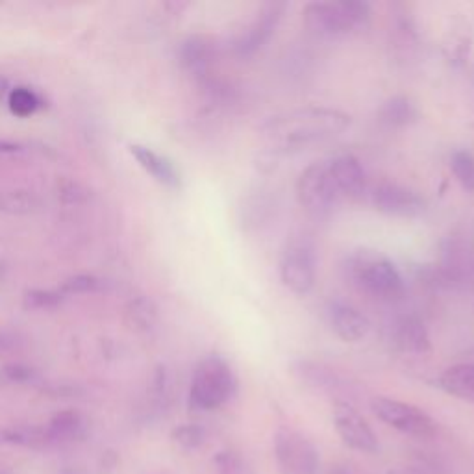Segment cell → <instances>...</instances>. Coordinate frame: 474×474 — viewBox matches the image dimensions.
Returning <instances> with one entry per match:
<instances>
[{"instance_id":"cell-1","label":"cell","mask_w":474,"mask_h":474,"mask_svg":"<svg viewBox=\"0 0 474 474\" xmlns=\"http://www.w3.org/2000/svg\"><path fill=\"white\" fill-rule=\"evenodd\" d=\"M352 117L342 110L324 106H304L269 117L261 133L280 149H300L345 132Z\"/></svg>"},{"instance_id":"cell-2","label":"cell","mask_w":474,"mask_h":474,"mask_svg":"<svg viewBox=\"0 0 474 474\" xmlns=\"http://www.w3.org/2000/svg\"><path fill=\"white\" fill-rule=\"evenodd\" d=\"M351 282L370 298L395 302L404 296L406 286L395 263L375 251H356L347 260Z\"/></svg>"},{"instance_id":"cell-3","label":"cell","mask_w":474,"mask_h":474,"mask_svg":"<svg viewBox=\"0 0 474 474\" xmlns=\"http://www.w3.org/2000/svg\"><path fill=\"white\" fill-rule=\"evenodd\" d=\"M370 21V6L361 0L310 3L302 10V23L317 38H342L365 28Z\"/></svg>"},{"instance_id":"cell-4","label":"cell","mask_w":474,"mask_h":474,"mask_svg":"<svg viewBox=\"0 0 474 474\" xmlns=\"http://www.w3.org/2000/svg\"><path fill=\"white\" fill-rule=\"evenodd\" d=\"M235 377L232 367L221 356L202 360L191 378L189 404L198 412H214L224 406L235 393Z\"/></svg>"},{"instance_id":"cell-5","label":"cell","mask_w":474,"mask_h":474,"mask_svg":"<svg viewBox=\"0 0 474 474\" xmlns=\"http://www.w3.org/2000/svg\"><path fill=\"white\" fill-rule=\"evenodd\" d=\"M296 196L302 210L317 219L330 215L342 198L324 161H315L300 173Z\"/></svg>"},{"instance_id":"cell-6","label":"cell","mask_w":474,"mask_h":474,"mask_svg":"<svg viewBox=\"0 0 474 474\" xmlns=\"http://www.w3.org/2000/svg\"><path fill=\"white\" fill-rule=\"evenodd\" d=\"M370 410L387 426L417 439H430L437 432L435 421L421 408L408 402L389 397H377L370 400Z\"/></svg>"},{"instance_id":"cell-7","label":"cell","mask_w":474,"mask_h":474,"mask_svg":"<svg viewBox=\"0 0 474 474\" xmlns=\"http://www.w3.org/2000/svg\"><path fill=\"white\" fill-rule=\"evenodd\" d=\"M275 456L284 474H319L321 458L306 435L282 426L275 433Z\"/></svg>"},{"instance_id":"cell-8","label":"cell","mask_w":474,"mask_h":474,"mask_svg":"<svg viewBox=\"0 0 474 474\" xmlns=\"http://www.w3.org/2000/svg\"><path fill=\"white\" fill-rule=\"evenodd\" d=\"M280 280L295 295H308L315 286V252L304 242H291L280 258Z\"/></svg>"},{"instance_id":"cell-9","label":"cell","mask_w":474,"mask_h":474,"mask_svg":"<svg viewBox=\"0 0 474 474\" xmlns=\"http://www.w3.org/2000/svg\"><path fill=\"white\" fill-rule=\"evenodd\" d=\"M372 208L389 217L414 219L426 212L428 202L415 189L395 182H382L370 193Z\"/></svg>"},{"instance_id":"cell-10","label":"cell","mask_w":474,"mask_h":474,"mask_svg":"<svg viewBox=\"0 0 474 474\" xmlns=\"http://www.w3.org/2000/svg\"><path fill=\"white\" fill-rule=\"evenodd\" d=\"M332 419H333V426L337 433H340L342 442L347 447L360 451V452H367V454L378 451L380 445H378V439L375 432H372L365 417L354 408V406L343 400H337L333 404Z\"/></svg>"},{"instance_id":"cell-11","label":"cell","mask_w":474,"mask_h":474,"mask_svg":"<svg viewBox=\"0 0 474 474\" xmlns=\"http://www.w3.org/2000/svg\"><path fill=\"white\" fill-rule=\"evenodd\" d=\"M284 12H286V5L282 3L265 5L252 19V23L233 41V54L237 58H251L258 50H261L263 45L270 40V36H273L275 30L278 28Z\"/></svg>"},{"instance_id":"cell-12","label":"cell","mask_w":474,"mask_h":474,"mask_svg":"<svg viewBox=\"0 0 474 474\" xmlns=\"http://www.w3.org/2000/svg\"><path fill=\"white\" fill-rule=\"evenodd\" d=\"M326 165L342 196L358 200L367 193V177L360 160L354 154H337L335 158L326 161Z\"/></svg>"},{"instance_id":"cell-13","label":"cell","mask_w":474,"mask_h":474,"mask_svg":"<svg viewBox=\"0 0 474 474\" xmlns=\"http://www.w3.org/2000/svg\"><path fill=\"white\" fill-rule=\"evenodd\" d=\"M328 317H330V324L335 335L345 343L361 342L370 330L369 319L356 306L343 300L330 302Z\"/></svg>"},{"instance_id":"cell-14","label":"cell","mask_w":474,"mask_h":474,"mask_svg":"<svg viewBox=\"0 0 474 474\" xmlns=\"http://www.w3.org/2000/svg\"><path fill=\"white\" fill-rule=\"evenodd\" d=\"M180 61L184 69L195 77L198 82L214 77V65L217 61V47L208 38H189L182 43Z\"/></svg>"},{"instance_id":"cell-15","label":"cell","mask_w":474,"mask_h":474,"mask_svg":"<svg viewBox=\"0 0 474 474\" xmlns=\"http://www.w3.org/2000/svg\"><path fill=\"white\" fill-rule=\"evenodd\" d=\"M393 343L404 354L424 356L432 351L428 328L423 319L414 314L397 319L393 326Z\"/></svg>"},{"instance_id":"cell-16","label":"cell","mask_w":474,"mask_h":474,"mask_svg":"<svg viewBox=\"0 0 474 474\" xmlns=\"http://www.w3.org/2000/svg\"><path fill=\"white\" fill-rule=\"evenodd\" d=\"M470 275V260H469V247L458 240V237H451V240L443 247V260L439 269L435 270V277L442 280L439 284L456 287L463 286L469 280Z\"/></svg>"},{"instance_id":"cell-17","label":"cell","mask_w":474,"mask_h":474,"mask_svg":"<svg viewBox=\"0 0 474 474\" xmlns=\"http://www.w3.org/2000/svg\"><path fill=\"white\" fill-rule=\"evenodd\" d=\"M130 152L154 180H158L160 184L169 186V187L178 186L180 178H178L177 169L167 158H163L158 152H154L147 147H141V145H132Z\"/></svg>"},{"instance_id":"cell-18","label":"cell","mask_w":474,"mask_h":474,"mask_svg":"<svg viewBox=\"0 0 474 474\" xmlns=\"http://www.w3.org/2000/svg\"><path fill=\"white\" fill-rule=\"evenodd\" d=\"M437 386L445 393L474 404V363H458L442 372Z\"/></svg>"},{"instance_id":"cell-19","label":"cell","mask_w":474,"mask_h":474,"mask_svg":"<svg viewBox=\"0 0 474 474\" xmlns=\"http://www.w3.org/2000/svg\"><path fill=\"white\" fill-rule=\"evenodd\" d=\"M419 117V112L415 105L408 96L404 95H395L387 98L386 103L378 110V119L382 124L389 128H404L415 123Z\"/></svg>"},{"instance_id":"cell-20","label":"cell","mask_w":474,"mask_h":474,"mask_svg":"<svg viewBox=\"0 0 474 474\" xmlns=\"http://www.w3.org/2000/svg\"><path fill=\"white\" fill-rule=\"evenodd\" d=\"M295 372L304 382L326 391H337L343 386V378L340 377V372H335L333 369L317 361L300 360L295 363Z\"/></svg>"},{"instance_id":"cell-21","label":"cell","mask_w":474,"mask_h":474,"mask_svg":"<svg viewBox=\"0 0 474 474\" xmlns=\"http://www.w3.org/2000/svg\"><path fill=\"white\" fill-rule=\"evenodd\" d=\"M41 210V200L36 193L14 189L0 193V212L10 215H32Z\"/></svg>"},{"instance_id":"cell-22","label":"cell","mask_w":474,"mask_h":474,"mask_svg":"<svg viewBox=\"0 0 474 474\" xmlns=\"http://www.w3.org/2000/svg\"><path fill=\"white\" fill-rule=\"evenodd\" d=\"M0 439L12 445H21V447H32L40 449L45 447L52 442V437L47 428H38V426H14L0 432Z\"/></svg>"},{"instance_id":"cell-23","label":"cell","mask_w":474,"mask_h":474,"mask_svg":"<svg viewBox=\"0 0 474 474\" xmlns=\"http://www.w3.org/2000/svg\"><path fill=\"white\" fill-rule=\"evenodd\" d=\"M126 315H128L130 324H132L135 330H141V332L152 330L154 324H156V321H158L156 306H154V304H152L149 298H145V296L133 298V300L128 304Z\"/></svg>"},{"instance_id":"cell-24","label":"cell","mask_w":474,"mask_h":474,"mask_svg":"<svg viewBox=\"0 0 474 474\" xmlns=\"http://www.w3.org/2000/svg\"><path fill=\"white\" fill-rule=\"evenodd\" d=\"M82 428V417L77 412H59L52 417L49 424V433L52 437V442L56 439H69L77 435Z\"/></svg>"},{"instance_id":"cell-25","label":"cell","mask_w":474,"mask_h":474,"mask_svg":"<svg viewBox=\"0 0 474 474\" xmlns=\"http://www.w3.org/2000/svg\"><path fill=\"white\" fill-rule=\"evenodd\" d=\"M451 169L465 191H474V156L469 150H456L451 156Z\"/></svg>"},{"instance_id":"cell-26","label":"cell","mask_w":474,"mask_h":474,"mask_svg":"<svg viewBox=\"0 0 474 474\" xmlns=\"http://www.w3.org/2000/svg\"><path fill=\"white\" fill-rule=\"evenodd\" d=\"M56 196L63 205H84L91 198V191L80 180L65 177L56 182Z\"/></svg>"},{"instance_id":"cell-27","label":"cell","mask_w":474,"mask_h":474,"mask_svg":"<svg viewBox=\"0 0 474 474\" xmlns=\"http://www.w3.org/2000/svg\"><path fill=\"white\" fill-rule=\"evenodd\" d=\"M8 105L17 117H28L40 108V98L28 87H17L10 91Z\"/></svg>"},{"instance_id":"cell-28","label":"cell","mask_w":474,"mask_h":474,"mask_svg":"<svg viewBox=\"0 0 474 474\" xmlns=\"http://www.w3.org/2000/svg\"><path fill=\"white\" fill-rule=\"evenodd\" d=\"M173 439H175V442H177L182 449H186V451H195V449H198L202 443H205L206 432H205V428L198 426V424H182V426L175 428Z\"/></svg>"},{"instance_id":"cell-29","label":"cell","mask_w":474,"mask_h":474,"mask_svg":"<svg viewBox=\"0 0 474 474\" xmlns=\"http://www.w3.org/2000/svg\"><path fill=\"white\" fill-rule=\"evenodd\" d=\"M63 296L61 293H54V291H45V289H36V291H30L24 296V304L26 308L32 310H54L61 304Z\"/></svg>"},{"instance_id":"cell-30","label":"cell","mask_w":474,"mask_h":474,"mask_svg":"<svg viewBox=\"0 0 474 474\" xmlns=\"http://www.w3.org/2000/svg\"><path fill=\"white\" fill-rule=\"evenodd\" d=\"M100 280L93 275H75L61 284V291L69 295H86L100 289Z\"/></svg>"},{"instance_id":"cell-31","label":"cell","mask_w":474,"mask_h":474,"mask_svg":"<svg viewBox=\"0 0 474 474\" xmlns=\"http://www.w3.org/2000/svg\"><path fill=\"white\" fill-rule=\"evenodd\" d=\"M215 463L221 474H235L237 469H240V463H237V458L232 452H221L215 458Z\"/></svg>"},{"instance_id":"cell-32","label":"cell","mask_w":474,"mask_h":474,"mask_svg":"<svg viewBox=\"0 0 474 474\" xmlns=\"http://www.w3.org/2000/svg\"><path fill=\"white\" fill-rule=\"evenodd\" d=\"M5 375L12 380V382H28L33 377V370L24 367V365H8L5 369Z\"/></svg>"},{"instance_id":"cell-33","label":"cell","mask_w":474,"mask_h":474,"mask_svg":"<svg viewBox=\"0 0 474 474\" xmlns=\"http://www.w3.org/2000/svg\"><path fill=\"white\" fill-rule=\"evenodd\" d=\"M21 152V145L0 140V154H17Z\"/></svg>"},{"instance_id":"cell-34","label":"cell","mask_w":474,"mask_h":474,"mask_svg":"<svg viewBox=\"0 0 474 474\" xmlns=\"http://www.w3.org/2000/svg\"><path fill=\"white\" fill-rule=\"evenodd\" d=\"M10 95V86H8V80L0 77V103Z\"/></svg>"},{"instance_id":"cell-35","label":"cell","mask_w":474,"mask_h":474,"mask_svg":"<svg viewBox=\"0 0 474 474\" xmlns=\"http://www.w3.org/2000/svg\"><path fill=\"white\" fill-rule=\"evenodd\" d=\"M328 474H352V470L347 469L345 465H333V467L328 470Z\"/></svg>"},{"instance_id":"cell-36","label":"cell","mask_w":474,"mask_h":474,"mask_svg":"<svg viewBox=\"0 0 474 474\" xmlns=\"http://www.w3.org/2000/svg\"><path fill=\"white\" fill-rule=\"evenodd\" d=\"M391 474H423V472L417 470V469H398V470H395Z\"/></svg>"},{"instance_id":"cell-37","label":"cell","mask_w":474,"mask_h":474,"mask_svg":"<svg viewBox=\"0 0 474 474\" xmlns=\"http://www.w3.org/2000/svg\"><path fill=\"white\" fill-rule=\"evenodd\" d=\"M63 474H77V472H63Z\"/></svg>"}]
</instances>
